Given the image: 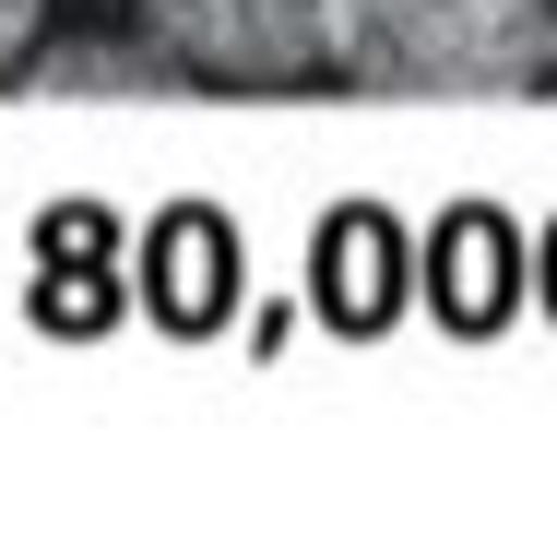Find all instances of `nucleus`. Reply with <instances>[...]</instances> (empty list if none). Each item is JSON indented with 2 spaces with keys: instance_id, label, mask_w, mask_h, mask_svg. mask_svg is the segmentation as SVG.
Returning a JSON list of instances; mask_svg holds the SVG:
<instances>
[{
  "instance_id": "nucleus-1",
  "label": "nucleus",
  "mask_w": 557,
  "mask_h": 545,
  "mask_svg": "<svg viewBox=\"0 0 557 545\" xmlns=\"http://www.w3.org/2000/svg\"><path fill=\"white\" fill-rule=\"evenodd\" d=\"M333 72L368 96H522L557 72V0H333Z\"/></svg>"
},
{
  "instance_id": "nucleus-2",
  "label": "nucleus",
  "mask_w": 557,
  "mask_h": 545,
  "mask_svg": "<svg viewBox=\"0 0 557 545\" xmlns=\"http://www.w3.org/2000/svg\"><path fill=\"white\" fill-rule=\"evenodd\" d=\"M143 12L190 72H225V84H285L333 60V0H143Z\"/></svg>"
},
{
  "instance_id": "nucleus-3",
  "label": "nucleus",
  "mask_w": 557,
  "mask_h": 545,
  "mask_svg": "<svg viewBox=\"0 0 557 545\" xmlns=\"http://www.w3.org/2000/svg\"><path fill=\"white\" fill-rule=\"evenodd\" d=\"M24 36H36V0H0V72L24 60Z\"/></svg>"
}]
</instances>
